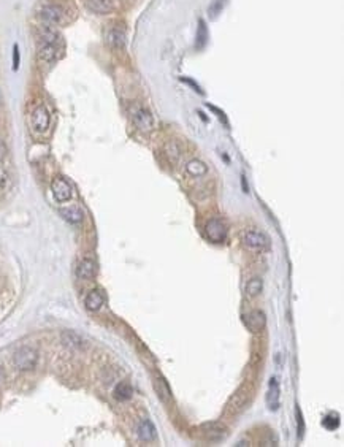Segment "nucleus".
I'll list each match as a JSON object with an SVG mask.
<instances>
[{
  "mask_svg": "<svg viewBox=\"0 0 344 447\" xmlns=\"http://www.w3.org/2000/svg\"><path fill=\"white\" fill-rule=\"evenodd\" d=\"M134 124L141 130V132H151L154 129V117L146 108H138L134 113Z\"/></svg>",
  "mask_w": 344,
  "mask_h": 447,
  "instance_id": "nucleus-8",
  "label": "nucleus"
},
{
  "mask_svg": "<svg viewBox=\"0 0 344 447\" xmlns=\"http://www.w3.org/2000/svg\"><path fill=\"white\" fill-rule=\"evenodd\" d=\"M60 339H62V344H64L65 347L73 349V350H81V349H84V346H86L84 339H83L81 336H79L78 333L72 332V330H65V332H62Z\"/></svg>",
  "mask_w": 344,
  "mask_h": 447,
  "instance_id": "nucleus-11",
  "label": "nucleus"
},
{
  "mask_svg": "<svg viewBox=\"0 0 344 447\" xmlns=\"http://www.w3.org/2000/svg\"><path fill=\"white\" fill-rule=\"evenodd\" d=\"M186 172L191 175V176H205L206 173H208V167L202 162V161H197V159H194V161H191V162H187V165H186Z\"/></svg>",
  "mask_w": 344,
  "mask_h": 447,
  "instance_id": "nucleus-21",
  "label": "nucleus"
},
{
  "mask_svg": "<svg viewBox=\"0 0 344 447\" xmlns=\"http://www.w3.org/2000/svg\"><path fill=\"white\" fill-rule=\"evenodd\" d=\"M205 232H206V236L213 243H224L227 238V226L224 224V220L217 217L208 220Z\"/></svg>",
  "mask_w": 344,
  "mask_h": 447,
  "instance_id": "nucleus-3",
  "label": "nucleus"
},
{
  "mask_svg": "<svg viewBox=\"0 0 344 447\" xmlns=\"http://www.w3.org/2000/svg\"><path fill=\"white\" fill-rule=\"evenodd\" d=\"M243 241L247 247L251 249H268L270 247V238L262 232H257V230H249L244 233L243 236Z\"/></svg>",
  "mask_w": 344,
  "mask_h": 447,
  "instance_id": "nucleus-5",
  "label": "nucleus"
},
{
  "mask_svg": "<svg viewBox=\"0 0 344 447\" xmlns=\"http://www.w3.org/2000/svg\"><path fill=\"white\" fill-rule=\"evenodd\" d=\"M138 436H140L141 441H146V442L154 441L157 438L155 427L152 425L151 420H148V419L141 420V424L138 425Z\"/></svg>",
  "mask_w": 344,
  "mask_h": 447,
  "instance_id": "nucleus-14",
  "label": "nucleus"
},
{
  "mask_svg": "<svg viewBox=\"0 0 344 447\" xmlns=\"http://www.w3.org/2000/svg\"><path fill=\"white\" fill-rule=\"evenodd\" d=\"M203 433L209 441H221L227 436V428L219 422H208L203 425Z\"/></svg>",
  "mask_w": 344,
  "mask_h": 447,
  "instance_id": "nucleus-10",
  "label": "nucleus"
},
{
  "mask_svg": "<svg viewBox=\"0 0 344 447\" xmlns=\"http://www.w3.org/2000/svg\"><path fill=\"white\" fill-rule=\"evenodd\" d=\"M126 40H127V34H126V29L121 27V25L114 24L107 32V42L114 49H122L126 46Z\"/></svg>",
  "mask_w": 344,
  "mask_h": 447,
  "instance_id": "nucleus-7",
  "label": "nucleus"
},
{
  "mask_svg": "<svg viewBox=\"0 0 344 447\" xmlns=\"http://www.w3.org/2000/svg\"><path fill=\"white\" fill-rule=\"evenodd\" d=\"M84 305L89 311H99L103 305V295L99 291H90L86 295Z\"/></svg>",
  "mask_w": 344,
  "mask_h": 447,
  "instance_id": "nucleus-19",
  "label": "nucleus"
},
{
  "mask_svg": "<svg viewBox=\"0 0 344 447\" xmlns=\"http://www.w3.org/2000/svg\"><path fill=\"white\" fill-rule=\"evenodd\" d=\"M42 45H40V51H38V57L45 60V62H52L57 56H59V35L46 27L42 30Z\"/></svg>",
  "mask_w": 344,
  "mask_h": 447,
  "instance_id": "nucleus-1",
  "label": "nucleus"
},
{
  "mask_svg": "<svg viewBox=\"0 0 344 447\" xmlns=\"http://www.w3.org/2000/svg\"><path fill=\"white\" fill-rule=\"evenodd\" d=\"M51 190H52V195H54L56 202H59V203H65V202H69L72 199V186H70V182L67 179L60 178V176L52 179V182H51Z\"/></svg>",
  "mask_w": 344,
  "mask_h": 447,
  "instance_id": "nucleus-4",
  "label": "nucleus"
},
{
  "mask_svg": "<svg viewBox=\"0 0 344 447\" xmlns=\"http://www.w3.org/2000/svg\"><path fill=\"white\" fill-rule=\"evenodd\" d=\"M208 38H209V34H208L206 22L203 19H198V27H197V35H195V48L203 49L208 43Z\"/></svg>",
  "mask_w": 344,
  "mask_h": 447,
  "instance_id": "nucleus-17",
  "label": "nucleus"
},
{
  "mask_svg": "<svg viewBox=\"0 0 344 447\" xmlns=\"http://www.w3.org/2000/svg\"><path fill=\"white\" fill-rule=\"evenodd\" d=\"M154 387H155L157 395L162 398V401H168V398L171 397V392H170V387L167 386V382H165V380H164L162 377L155 379Z\"/></svg>",
  "mask_w": 344,
  "mask_h": 447,
  "instance_id": "nucleus-23",
  "label": "nucleus"
},
{
  "mask_svg": "<svg viewBox=\"0 0 344 447\" xmlns=\"http://www.w3.org/2000/svg\"><path fill=\"white\" fill-rule=\"evenodd\" d=\"M49 121H51V116H49V111L48 108L45 107V105H40V107H37L32 113V125L34 129L37 130V132H45V130H48L49 127Z\"/></svg>",
  "mask_w": 344,
  "mask_h": 447,
  "instance_id": "nucleus-6",
  "label": "nucleus"
},
{
  "mask_svg": "<svg viewBox=\"0 0 344 447\" xmlns=\"http://www.w3.org/2000/svg\"><path fill=\"white\" fill-rule=\"evenodd\" d=\"M8 184H10V176H8V173L5 172V170L0 167V189L8 187Z\"/></svg>",
  "mask_w": 344,
  "mask_h": 447,
  "instance_id": "nucleus-27",
  "label": "nucleus"
},
{
  "mask_svg": "<svg viewBox=\"0 0 344 447\" xmlns=\"http://www.w3.org/2000/svg\"><path fill=\"white\" fill-rule=\"evenodd\" d=\"M19 62H21V56H19V46L15 45L13 46V70H18L19 69Z\"/></svg>",
  "mask_w": 344,
  "mask_h": 447,
  "instance_id": "nucleus-26",
  "label": "nucleus"
},
{
  "mask_svg": "<svg viewBox=\"0 0 344 447\" xmlns=\"http://www.w3.org/2000/svg\"><path fill=\"white\" fill-rule=\"evenodd\" d=\"M222 7H224V0H214V4L209 7V13H211V15H213V16H216L217 13H221Z\"/></svg>",
  "mask_w": 344,
  "mask_h": 447,
  "instance_id": "nucleus-28",
  "label": "nucleus"
},
{
  "mask_svg": "<svg viewBox=\"0 0 344 447\" xmlns=\"http://www.w3.org/2000/svg\"><path fill=\"white\" fill-rule=\"evenodd\" d=\"M132 393H134L132 387L127 382H121V384H117L116 389H114V398L119 400V401H126V400L132 398Z\"/></svg>",
  "mask_w": 344,
  "mask_h": 447,
  "instance_id": "nucleus-22",
  "label": "nucleus"
},
{
  "mask_svg": "<svg viewBox=\"0 0 344 447\" xmlns=\"http://www.w3.org/2000/svg\"><path fill=\"white\" fill-rule=\"evenodd\" d=\"M267 403H268V407H270V409H273V411H276L277 407H279V386H277L276 379H271V382H270Z\"/></svg>",
  "mask_w": 344,
  "mask_h": 447,
  "instance_id": "nucleus-18",
  "label": "nucleus"
},
{
  "mask_svg": "<svg viewBox=\"0 0 344 447\" xmlns=\"http://www.w3.org/2000/svg\"><path fill=\"white\" fill-rule=\"evenodd\" d=\"M4 379H5V373H4V370H2V368H0V382H2Z\"/></svg>",
  "mask_w": 344,
  "mask_h": 447,
  "instance_id": "nucleus-32",
  "label": "nucleus"
},
{
  "mask_svg": "<svg viewBox=\"0 0 344 447\" xmlns=\"http://www.w3.org/2000/svg\"><path fill=\"white\" fill-rule=\"evenodd\" d=\"M5 155H7V146H5V143L0 140V161H2Z\"/></svg>",
  "mask_w": 344,
  "mask_h": 447,
  "instance_id": "nucleus-31",
  "label": "nucleus"
},
{
  "mask_svg": "<svg viewBox=\"0 0 344 447\" xmlns=\"http://www.w3.org/2000/svg\"><path fill=\"white\" fill-rule=\"evenodd\" d=\"M38 362V352L29 346H22L19 347L15 356H13V363L18 368L19 371H30L37 366Z\"/></svg>",
  "mask_w": 344,
  "mask_h": 447,
  "instance_id": "nucleus-2",
  "label": "nucleus"
},
{
  "mask_svg": "<svg viewBox=\"0 0 344 447\" xmlns=\"http://www.w3.org/2000/svg\"><path fill=\"white\" fill-rule=\"evenodd\" d=\"M322 424H324V427L328 428V430H335V428L339 425V420H338V417H325Z\"/></svg>",
  "mask_w": 344,
  "mask_h": 447,
  "instance_id": "nucleus-25",
  "label": "nucleus"
},
{
  "mask_svg": "<svg viewBox=\"0 0 344 447\" xmlns=\"http://www.w3.org/2000/svg\"><path fill=\"white\" fill-rule=\"evenodd\" d=\"M164 151H165V155L168 157V161H170V162H173V164L179 161V157H181V154H182V148H181V144H179L176 140H170V141H167V143H165Z\"/></svg>",
  "mask_w": 344,
  "mask_h": 447,
  "instance_id": "nucleus-16",
  "label": "nucleus"
},
{
  "mask_svg": "<svg viewBox=\"0 0 344 447\" xmlns=\"http://www.w3.org/2000/svg\"><path fill=\"white\" fill-rule=\"evenodd\" d=\"M208 108H211V110H213V111H214V113L217 114V117H219V119H222L224 122H226V124H227V119H226V114H224V113H222L221 110H217L216 107H211V105H208Z\"/></svg>",
  "mask_w": 344,
  "mask_h": 447,
  "instance_id": "nucleus-30",
  "label": "nucleus"
},
{
  "mask_svg": "<svg viewBox=\"0 0 344 447\" xmlns=\"http://www.w3.org/2000/svg\"><path fill=\"white\" fill-rule=\"evenodd\" d=\"M86 7L96 15H108L114 10V0H86Z\"/></svg>",
  "mask_w": 344,
  "mask_h": 447,
  "instance_id": "nucleus-13",
  "label": "nucleus"
},
{
  "mask_svg": "<svg viewBox=\"0 0 344 447\" xmlns=\"http://www.w3.org/2000/svg\"><path fill=\"white\" fill-rule=\"evenodd\" d=\"M96 274V264L89 259H84L79 262V265L76 268V276L79 279H90L92 276Z\"/></svg>",
  "mask_w": 344,
  "mask_h": 447,
  "instance_id": "nucleus-15",
  "label": "nucleus"
},
{
  "mask_svg": "<svg viewBox=\"0 0 344 447\" xmlns=\"http://www.w3.org/2000/svg\"><path fill=\"white\" fill-rule=\"evenodd\" d=\"M40 16L48 24H60L64 19V10L59 5H45L40 10Z\"/></svg>",
  "mask_w": 344,
  "mask_h": 447,
  "instance_id": "nucleus-9",
  "label": "nucleus"
},
{
  "mask_svg": "<svg viewBox=\"0 0 344 447\" xmlns=\"http://www.w3.org/2000/svg\"><path fill=\"white\" fill-rule=\"evenodd\" d=\"M265 322H267V319H265V314H263L262 311H251L247 315H246V319H244V324H246V327L249 328L251 332H260L263 327H265Z\"/></svg>",
  "mask_w": 344,
  "mask_h": 447,
  "instance_id": "nucleus-12",
  "label": "nucleus"
},
{
  "mask_svg": "<svg viewBox=\"0 0 344 447\" xmlns=\"http://www.w3.org/2000/svg\"><path fill=\"white\" fill-rule=\"evenodd\" d=\"M60 216L70 224H79L83 220V211L78 206H69L60 209Z\"/></svg>",
  "mask_w": 344,
  "mask_h": 447,
  "instance_id": "nucleus-20",
  "label": "nucleus"
},
{
  "mask_svg": "<svg viewBox=\"0 0 344 447\" xmlns=\"http://www.w3.org/2000/svg\"><path fill=\"white\" fill-rule=\"evenodd\" d=\"M181 80H182L184 83H187V84H191V86L194 87V90H197V92H200V94H203V92H202V89H200V86H198V84H195V83H194L192 80H189V78H181Z\"/></svg>",
  "mask_w": 344,
  "mask_h": 447,
  "instance_id": "nucleus-29",
  "label": "nucleus"
},
{
  "mask_svg": "<svg viewBox=\"0 0 344 447\" xmlns=\"http://www.w3.org/2000/svg\"><path fill=\"white\" fill-rule=\"evenodd\" d=\"M262 287H263V282L260 278H253L247 284H246V294L249 297H257L260 292H262Z\"/></svg>",
  "mask_w": 344,
  "mask_h": 447,
  "instance_id": "nucleus-24",
  "label": "nucleus"
}]
</instances>
